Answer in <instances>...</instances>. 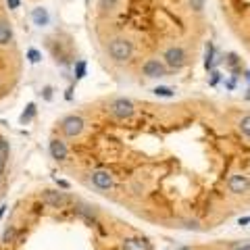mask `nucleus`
<instances>
[{"label": "nucleus", "mask_w": 250, "mask_h": 250, "mask_svg": "<svg viewBox=\"0 0 250 250\" xmlns=\"http://www.w3.org/2000/svg\"><path fill=\"white\" fill-rule=\"evenodd\" d=\"M15 42V31H13V25L9 21L0 19V46H11Z\"/></svg>", "instance_id": "obj_12"}, {"label": "nucleus", "mask_w": 250, "mask_h": 250, "mask_svg": "<svg viewBox=\"0 0 250 250\" xmlns=\"http://www.w3.org/2000/svg\"><path fill=\"white\" fill-rule=\"evenodd\" d=\"M248 223H250V217H242L238 221V225H248Z\"/></svg>", "instance_id": "obj_31"}, {"label": "nucleus", "mask_w": 250, "mask_h": 250, "mask_svg": "<svg viewBox=\"0 0 250 250\" xmlns=\"http://www.w3.org/2000/svg\"><path fill=\"white\" fill-rule=\"evenodd\" d=\"M85 71H88V65H85V61H77L75 62V80H83Z\"/></svg>", "instance_id": "obj_21"}, {"label": "nucleus", "mask_w": 250, "mask_h": 250, "mask_svg": "<svg viewBox=\"0 0 250 250\" xmlns=\"http://www.w3.org/2000/svg\"><path fill=\"white\" fill-rule=\"evenodd\" d=\"M75 213L80 215L83 221H88L90 225H98V210H96V207H90V205H77V207H75Z\"/></svg>", "instance_id": "obj_11"}, {"label": "nucleus", "mask_w": 250, "mask_h": 250, "mask_svg": "<svg viewBox=\"0 0 250 250\" xmlns=\"http://www.w3.org/2000/svg\"><path fill=\"white\" fill-rule=\"evenodd\" d=\"M48 152H50V159H54L57 163H65L69 159V148L61 138H52L48 142Z\"/></svg>", "instance_id": "obj_9"}, {"label": "nucleus", "mask_w": 250, "mask_h": 250, "mask_svg": "<svg viewBox=\"0 0 250 250\" xmlns=\"http://www.w3.org/2000/svg\"><path fill=\"white\" fill-rule=\"evenodd\" d=\"M238 129H240V134L244 136L246 140H250V113L244 115L242 119L238 121Z\"/></svg>", "instance_id": "obj_17"}, {"label": "nucleus", "mask_w": 250, "mask_h": 250, "mask_svg": "<svg viewBox=\"0 0 250 250\" xmlns=\"http://www.w3.org/2000/svg\"><path fill=\"white\" fill-rule=\"evenodd\" d=\"M213 65H215V46H213V42H208L207 44V52H205V69L210 71Z\"/></svg>", "instance_id": "obj_16"}, {"label": "nucleus", "mask_w": 250, "mask_h": 250, "mask_svg": "<svg viewBox=\"0 0 250 250\" xmlns=\"http://www.w3.org/2000/svg\"><path fill=\"white\" fill-rule=\"evenodd\" d=\"M106 111L117 121H129L131 117L136 115V104L131 103L129 98H125V96H117V98H113L111 103H108Z\"/></svg>", "instance_id": "obj_2"}, {"label": "nucleus", "mask_w": 250, "mask_h": 250, "mask_svg": "<svg viewBox=\"0 0 250 250\" xmlns=\"http://www.w3.org/2000/svg\"><path fill=\"white\" fill-rule=\"evenodd\" d=\"M6 6H9L11 11H17L21 6V0H6Z\"/></svg>", "instance_id": "obj_26"}, {"label": "nucleus", "mask_w": 250, "mask_h": 250, "mask_svg": "<svg viewBox=\"0 0 250 250\" xmlns=\"http://www.w3.org/2000/svg\"><path fill=\"white\" fill-rule=\"evenodd\" d=\"M31 21H34V25H38V27H46L50 23V15L44 6H38V9L31 11Z\"/></svg>", "instance_id": "obj_13"}, {"label": "nucleus", "mask_w": 250, "mask_h": 250, "mask_svg": "<svg viewBox=\"0 0 250 250\" xmlns=\"http://www.w3.org/2000/svg\"><path fill=\"white\" fill-rule=\"evenodd\" d=\"M40 200L52 208H62V207H67L73 202V198L69 196L67 192H61V190H44L40 194Z\"/></svg>", "instance_id": "obj_7"}, {"label": "nucleus", "mask_w": 250, "mask_h": 250, "mask_svg": "<svg viewBox=\"0 0 250 250\" xmlns=\"http://www.w3.org/2000/svg\"><path fill=\"white\" fill-rule=\"evenodd\" d=\"M61 131H62V136H65L67 140H75V138H80L83 134V129H85V121H83V117L82 115H67V117H62L61 119Z\"/></svg>", "instance_id": "obj_3"}, {"label": "nucleus", "mask_w": 250, "mask_h": 250, "mask_svg": "<svg viewBox=\"0 0 250 250\" xmlns=\"http://www.w3.org/2000/svg\"><path fill=\"white\" fill-rule=\"evenodd\" d=\"M210 75H213V77H210V85H217V82L221 80V73H219V71H213Z\"/></svg>", "instance_id": "obj_28"}, {"label": "nucleus", "mask_w": 250, "mask_h": 250, "mask_svg": "<svg viewBox=\"0 0 250 250\" xmlns=\"http://www.w3.org/2000/svg\"><path fill=\"white\" fill-rule=\"evenodd\" d=\"M121 250H152V244L148 242V238L134 236V238H125L121 242Z\"/></svg>", "instance_id": "obj_10"}, {"label": "nucleus", "mask_w": 250, "mask_h": 250, "mask_svg": "<svg viewBox=\"0 0 250 250\" xmlns=\"http://www.w3.org/2000/svg\"><path fill=\"white\" fill-rule=\"evenodd\" d=\"M36 113H38V108H36V103H29V104L25 106V111L21 113V117H19V123H21V125H27L29 121H34Z\"/></svg>", "instance_id": "obj_15"}, {"label": "nucleus", "mask_w": 250, "mask_h": 250, "mask_svg": "<svg viewBox=\"0 0 250 250\" xmlns=\"http://www.w3.org/2000/svg\"><path fill=\"white\" fill-rule=\"evenodd\" d=\"M4 169H6V156L0 154V177L4 175Z\"/></svg>", "instance_id": "obj_27"}, {"label": "nucleus", "mask_w": 250, "mask_h": 250, "mask_svg": "<svg viewBox=\"0 0 250 250\" xmlns=\"http://www.w3.org/2000/svg\"><path fill=\"white\" fill-rule=\"evenodd\" d=\"M186 229H198V221H186Z\"/></svg>", "instance_id": "obj_30"}, {"label": "nucleus", "mask_w": 250, "mask_h": 250, "mask_svg": "<svg viewBox=\"0 0 250 250\" xmlns=\"http://www.w3.org/2000/svg\"><path fill=\"white\" fill-rule=\"evenodd\" d=\"M163 61H165V65L169 69L179 71V69H184L188 65V50L184 48V46L173 44V46H169V48L163 52Z\"/></svg>", "instance_id": "obj_4"}, {"label": "nucleus", "mask_w": 250, "mask_h": 250, "mask_svg": "<svg viewBox=\"0 0 250 250\" xmlns=\"http://www.w3.org/2000/svg\"><path fill=\"white\" fill-rule=\"evenodd\" d=\"M42 98H44V100H52V85H44Z\"/></svg>", "instance_id": "obj_25"}, {"label": "nucleus", "mask_w": 250, "mask_h": 250, "mask_svg": "<svg viewBox=\"0 0 250 250\" xmlns=\"http://www.w3.org/2000/svg\"><path fill=\"white\" fill-rule=\"evenodd\" d=\"M0 154L6 156V159H9V154H11V144H9V140L2 138V136H0Z\"/></svg>", "instance_id": "obj_23"}, {"label": "nucleus", "mask_w": 250, "mask_h": 250, "mask_svg": "<svg viewBox=\"0 0 250 250\" xmlns=\"http://www.w3.org/2000/svg\"><path fill=\"white\" fill-rule=\"evenodd\" d=\"M6 208H9V207H6V205H2V207H0V219H2V217H4V213H6Z\"/></svg>", "instance_id": "obj_32"}, {"label": "nucleus", "mask_w": 250, "mask_h": 250, "mask_svg": "<svg viewBox=\"0 0 250 250\" xmlns=\"http://www.w3.org/2000/svg\"><path fill=\"white\" fill-rule=\"evenodd\" d=\"M177 250H192V248H188V246H182V248H177Z\"/></svg>", "instance_id": "obj_33"}, {"label": "nucleus", "mask_w": 250, "mask_h": 250, "mask_svg": "<svg viewBox=\"0 0 250 250\" xmlns=\"http://www.w3.org/2000/svg\"><path fill=\"white\" fill-rule=\"evenodd\" d=\"M90 184L98 192H111L115 188V175L106 169H94L90 173Z\"/></svg>", "instance_id": "obj_5"}, {"label": "nucleus", "mask_w": 250, "mask_h": 250, "mask_svg": "<svg viewBox=\"0 0 250 250\" xmlns=\"http://www.w3.org/2000/svg\"><path fill=\"white\" fill-rule=\"evenodd\" d=\"M0 188H2V184H0Z\"/></svg>", "instance_id": "obj_34"}, {"label": "nucleus", "mask_w": 250, "mask_h": 250, "mask_svg": "<svg viewBox=\"0 0 250 250\" xmlns=\"http://www.w3.org/2000/svg\"><path fill=\"white\" fill-rule=\"evenodd\" d=\"M229 250H250V240H242V242H236Z\"/></svg>", "instance_id": "obj_24"}, {"label": "nucleus", "mask_w": 250, "mask_h": 250, "mask_svg": "<svg viewBox=\"0 0 250 250\" xmlns=\"http://www.w3.org/2000/svg\"><path fill=\"white\" fill-rule=\"evenodd\" d=\"M104 50L108 54V59L117 65H123V62H127L131 57H134V42L129 40V38L125 36H115L111 40L106 42Z\"/></svg>", "instance_id": "obj_1"}, {"label": "nucleus", "mask_w": 250, "mask_h": 250, "mask_svg": "<svg viewBox=\"0 0 250 250\" xmlns=\"http://www.w3.org/2000/svg\"><path fill=\"white\" fill-rule=\"evenodd\" d=\"M117 4H119V0H98V9L103 13H111L117 9Z\"/></svg>", "instance_id": "obj_19"}, {"label": "nucleus", "mask_w": 250, "mask_h": 250, "mask_svg": "<svg viewBox=\"0 0 250 250\" xmlns=\"http://www.w3.org/2000/svg\"><path fill=\"white\" fill-rule=\"evenodd\" d=\"M169 73V67L165 65L163 59H146V62L142 65V75L146 80H161Z\"/></svg>", "instance_id": "obj_6"}, {"label": "nucleus", "mask_w": 250, "mask_h": 250, "mask_svg": "<svg viewBox=\"0 0 250 250\" xmlns=\"http://www.w3.org/2000/svg\"><path fill=\"white\" fill-rule=\"evenodd\" d=\"M152 92L156 94V96H163V98H173L175 96V90L173 88H167V85H156Z\"/></svg>", "instance_id": "obj_20"}, {"label": "nucleus", "mask_w": 250, "mask_h": 250, "mask_svg": "<svg viewBox=\"0 0 250 250\" xmlns=\"http://www.w3.org/2000/svg\"><path fill=\"white\" fill-rule=\"evenodd\" d=\"M27 61L34 62V65H36V62H40V61H42V52L36 50V48H29V50H27Z\"/></svg>", "instance_id": "obj_22"}, {"label": "nucleus", "mask_w": 250, "mask_h": 250, "mask_svg": "<svg viewBox=\"0 0 250 250\" xmlns=\"http://www.w3.org/2000/svg\"><path fill=\"white\" fill-rule=\"evenodd\" d=\"M19 238V229L15 228V225H9L4 231H2V236H0V242L2 244H13V242H17Z\"/></svg>", "instance_id": "obj_14"}, {"label": "nucleus", "mask_w": 250, "mask_h": 250, "mask_svg": "<svg viewBox=\"0 0 250 250\" xmlns=\"http://www.w3.org/2000/svg\"><path fill=\"white\" fill-rule=\"evenodd\" d=\"M228 190L233 194V196H242V194L250 192V177L242 175V173H233L228 179Z\"/></svg>", "instance_id": "obj_8"}, {"label": "nucleus", "mask_w": 250, "mask_h": 250, "mask_svg": "<svg viewBox=\"0 0 250 250\" xmlns=\"http://www.w3.org/2000/svg\"><path fill=\"white\" fill-rule=\"evenodd\" d=\"M57 186L62 188V190H69V188H71V184L65 182V179H57Z\"/></svg>", "instance_id": "obj_29"}, {"label": "nucleus", "mask_w": 250, "mask_h": 250, "mask_svg": "<svg viewBox=\"0 0 250 250\" xmlns=\"http://www.w3.org/2000/svg\"><path fill=\"white\" fill-rule=\"evenodd\" d=\"M205 6H207V0H188V9L196 15H200L205 11Z\"/></svg>", "instance_id": "obj_18"}]
</instances>
